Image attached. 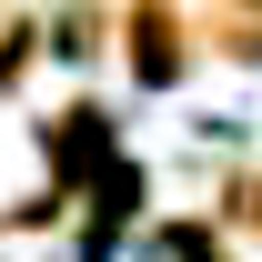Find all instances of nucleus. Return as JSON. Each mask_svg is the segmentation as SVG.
<instances>
[{"instance_id": "423d86ee", "label": "nucleus", "mask_w": 262, "mask_h": 262, "mask_svg": "<svg viewBox=\"0 0 262 262\" xmlns=\"http://www.w3.org/2000/svg\"><path fill=\"white\" fill-rule=\"evenodd\" d=\"M151 252H162V262H232L212 212H171V222H151Z\"/></svg>"}, {"instance_id": "7ed1b4c3", "label": "nucleus", "mask_w": 262, "mask_h": 262, "mask_svg": "<svg viewBox=\"0 0 262 262\" xmlns=\"http://www.w3.org/2000/svg\"><path fill=\"white\" fill-rule=\"evenodd\" d=\"M131 222H141V162L91 171V182H81V262H111Z\"/></svg>"}, {"instance_id": "0eeeda50", "label": "nucleus", "mask_w": 262, "mask_h": 262, "mask_svg": "<svg viewBox=\"0 0 262 262\" xmlns=\"http://www.w3.org/2000/svg\"><path fill=\"white\" fill-rule=\"evenodd\" d=\"M212 222H222V232H242V242H262V162L222 182V202H212Z\"/></svg>"}, {"instance_id": "f03ea898", "label": "nucleus", "mask_w": 262, "mask_h": 262, "mask_svg": "<svg viewBox=\"0 0 262 262\" xmlns=\"http://www.w3.org/2000/svg\"><path fill=\"white\" fill-rule=\"evenodd\" d=\"M40 162H51V192H81L91 171H111V162H121V121H111L91 91H81V101H61V111L40 121Z\"/></svg>"}, {"instance_id": "6e6552de", "label": "nucleus", "mask_w": 262, "mask_h": 262, "mask_svg": "<svg viewBox=\"0 0 262 262\" xmlns=\"http://www.w3.org/2000/svg\"><path fill=\"white\" fill-rule=\"evenodd\" d=\"M40 51H51V31H40L31 10H20V20H0V91H20V81H31V61Z\"/></svg>"}, {"instance_id": "1a4fd4ad", "label": "nucleus", "mask_w": 262, "mask_h": 262, "mask_svg": "<svg viewBox=\"0 0 262 262\" xmlns=\"http://www.w3.org/2000/svg\"><path fill=\"white\" fill-rule=\"evenodd\" d=\"M71 212H81L71 192H31V202H10V212H0V232H51V222H71Z\"/></svg>"}, {"instance_id": "f257e3e1", "label": "nucleus", "mask_w": 262, "mask_h": 262, "mask_svg": "<svg viewBox=\"0 0 262 262\" xmlns=\"http://www.w3.org/2000/svg\"><path fill=\"white\" fill-rule=\"evenodd\" d=\"M121 71H131V91H182L202 71V20L182 10V0H121Z\"/></svg>"}, {"instance_id": "20e7f679", "label": "nucleus", "mask_w": 262, "mask_h": 262, "mask_svg": "<svg viewBox=\"0 0 262 262\" xmlns=\"http://www.w3.org/2000/svg\"><path fill=\"white\" fill-rule=\"evenodd\" d=\"M192 20H202V51H222V61L262 71V0H202Z\"/></svg>"}, {"instance_id": "39448f33", "label": "nucleus", "mask_w": 262, "mask_h": 262, "mask_svg": "<svg viewBox=\"0 0 262 262\" xmlns=\"http://www.w3.org/2000/svg\"><path fill=\"white\" fill-rule=\"evenodd\" d=\"M40 31H51V51H61V61H101V51H111V31H121V10L71 0V10H51V20H40Z\"/></svg>"}]
</instances>
